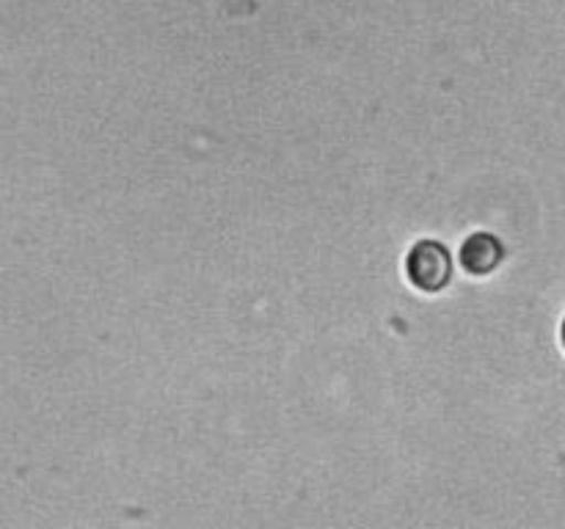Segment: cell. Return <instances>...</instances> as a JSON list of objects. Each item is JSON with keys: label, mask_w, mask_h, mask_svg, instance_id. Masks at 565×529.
<instances>
[{"label": "cell", "mask_w": 565, "mask_h": 529, "mask_svg": "<svg viewBox=\"0 0 565 529\" xmlns=\"http://www.w3.org/2000/svg\"><path fill=\"white\" fill-rule=\"evenodd\" d=\"M505 248L489 231H475L461 246V268L472 276H486L500 268Z\"/></svg>", "instance_id": "obj_2"}, {"label": "cell", "mask_w": 565, "mask_h": 529, "mask_svg": "<svg viewBox=\"0 0 565 529\" xmlns=\"http://www.w3.org/2000/svg\"><path fill=\"white\" fill-rule=\"evenodd\" d=\"M406 273L417 290L439 292L452 279V259L441 242L419 240L406 257Z\"/></svg>", "instance_id": "obj_1"}, {"label": "cell", "mask_w": 565, "mask_h": 529, "mask_svg": "<svg viewBox=\"0 0 565 529\" xmlns=\"http://www.w3.org/2000/svg\"><path fill=\"white\" fill-rule=\"evenodd\" d=\"M561 339H563V347H565V320H563V325H561Z\"/></svg>", "instance_id": "obj_3"}]
</instances>
